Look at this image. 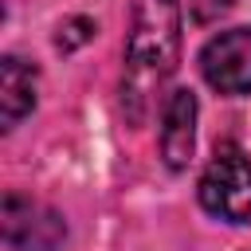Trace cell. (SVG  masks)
Segmentation results:
<instances>
[{
    "mask_svg": "<svg viewBox=\"0 0 251 251\" xmlns=\"http://www.w3.org/2000/svg\"><path fill=\"white\" fill-rule=\"evenodd\" d=\"M176 55H180V4L141 0L126 39V71H122V106L133 126L145 122L153 94L176 71Z\"/></svg>",
    "mask_w": 251,
    "mask_h": 251,
    "instance_id": "1",
    "label": "cell"
},
{
    "mask_svg": "<svg viewBox=\"0 0 251 251\" xmlns=\"http://www.w3.org/2000/svg\"><path fill=\"white\" fill-rule=\"evenodd\" d=\"M200 204L227 224L251 220V161L243 149L235 145L216 149V157L200 176Z\"/></svg>",
    "mask_w": 251,
    "mask_h": 251,
    "instance_id": "2",
    "label": "cell"
},
{
    "mask_svg": "<svg viewBox=\"0 0 251 251\" xmlns=\"http://www.w3.org/2000/svg\"><path fill=\"white\" fill-rule=\"evenodd\" d=\"M4 243L12 251H55L67 235V224L59 212L35 204L31 196H20V192H8L4 196Z\"/></svg>",
    "mask_w": 251,
    "mask_h": 251,
    "instance_id": "3",
    "label": "cell"
},
{
    "mask_svg": "<svg viewBox=\"0 0 251 251\" xmlns=\"http://www.w3.org/2000/svg\"><path fill=\"white\" fill-rule=\"evenodd\" d=\"M200 71L220 94H251V27L220 31L200 51Z\"/></svg>",
    "mask_w": 251,
    "mask_h": 251,
    "instance_id": "4",
    "label": "cell"
},
{
    "mask_svg": "<svg viewBox=\"0 0 251 251\" xmlns=\"http://www.w3.org/2000/svg\"><path fill=\"white\" fill-rule=\"evenodd\" d=\"M196 141V94L192 90H173L165 102V126H161V157L169 169H184L192 157Z\"/></svg>",
    "mask_w": 251,
    "mask_h": 251,
    "instance_id": "5",
    "label": "cell"
},
{
    "mask_svg": "<svg viewBox=\"0 0 251 251\" xmlns=\"http://www.w3.org/2000/svg\"><path fill=\"white\" fill-rule=\"evenodd\" d=\"M35 106V71L8 55L0 63V114H4V129H12L27 110Z\"/></svg>",
    "mask_w": 251,
    "mask_h": 251,
    "instance_id": "6",
    "label": "cell"
},
{
    "mask_svg": "<svg viewBox=\"0 0 251 251\" xmlns=\"http://www.w3.org/2000/svg\"><path fill=\"white\" fill-rule=\"evenodd\" d=\"M90 39H94V20H86V16H75V20L59 24L55 47H59V51H75V47H82V43H90Z\"/></svg>",
    "mask_w": 251,
    "mask_h": 251,
    "instance_id": "7",
    "label": "cell"
},
{
    "mask_svg": "<svg viewBox=\"0 0 251 251\" xmlns=\"http://www.w3.org/2000/svg\"><path fill=\"white\" fill-rule=\"evenodd\" d=\"M231 4H235V0H188L192 16H196L200 24H212V20H220L224 12H231Z\"/></svg>",
    "mask_w": 251,
    "mask_h": 251,
    "instance_id": "8",
    "label": "cell"
}]
</instances>
